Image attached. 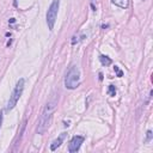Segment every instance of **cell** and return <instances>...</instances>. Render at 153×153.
<instances>
[{
	"instance_id": "obj_10",
	"label": "cell",
	"mask_w": 153,
	"mask_h": 153,
	"mask_svg": "<svg viewBox=\"0 0 153 153\" xmlns=\"http://www.w3.org/2000/svg\"><path fill=\"white\" fill-rule=\"evenodd\" d=\"M115 71L117 72V77H122V75H123V73H122V72L118 70V67H117V66H115Z\"/></svg>"
},
{
	"instance_id": "obj_2",
	"label": "cell",
	"mask_w": 153,
	"mask_h": 153,
	"mask_svg": "<svg viewBox=\"0 0 153 153\" xmlns=\"http://www.w3.org/2000/svg\"><path fill=\"white\" fill-rule=\"evenodd\" d=\"M24 85H25V80H24L23 78L17 81V84H16L13 91H12V94H11V96H10V99H9V102H7V105H6V110H7V111L12 110V109L17 105V103H18L20 96L23 95Z\"/></svg>"
},
{
	"instance_id": "obj_7",
	"label": "cell",
	"mask_w": 153,
	"mask_h": 153,
	"mask_svg": "<svg viewBox=\"0 0 153 153\" xmlns=\"http://www.w3.org/2000/svg\"><path fill=\"white\" fill-rule=\"evenodd\" d=\"M111 3L121 9H127L128 7V0H111Z\"/></svg>"
},
{
	"instance_id": "obj_5",
	"label": "cell",
	"mask_w": 153,
	"mask_h": 153,
	"mask_svg": "<svg viewBox=\"0 0 153 153\" xmlns=\"http://www.w3.org/2000/svg\"><path fill=\"white\" fill-rule=\"evenodd\" d=\"M83 142H84V136H80V135H75V136H73V139H72V140H71V142H70L68 151H70L71 153L78 152Z\"/></svg>"
},
{
	"instance_id": "obj_11",
	"label": "cell",
	"mask_w": 153,
	"mask_h": 153,
	"mask_svg": "<svg viewBox=\"0 0 153 153\" xmlns=\"http://www.w3.org/2000/svg\"><path fill=\"white\" fill-rule=\"evenodd\" d=\"M151 139H152V132H151V131H148V132H147V139H146V141L148 142Z\"/></svg>"
},
{
	"instance_id": "obj_1",
	"label": "cell",
	"mask_w": 153,
	"mask_h": 153,
	"mask_svg": "<svg viewBox=\"0 0 153 153\" xmlns=\"http://www.w3.org/2000/svg\"><path fill=\"white\" fill-rule=\"evenodd\" d=\"M57 107V96L53 95L50 97V99L47 102V104L44 105L41 116L38 118V123H37V133L38 134H43L50 126V122L53 118V115L56 110Z\"/></svg>"
},
{
	"instance_id": "obj_8",
	"label": "cell",
	"mask_w": 153,
	"mask_h": 153,
	"mask_svg": "<svg viewBox=\"0 0 153 153\" xmlns=\"http://www.w3.org/2000/svg\"><path fill=\"white\" fill-rule=\"evenodd\" d=\"M99 60H101V62H102V65L103 66H109V65H111V62H112V61H111V59L110 57H108V56H105V55H101L99 56Z\"/></svg>"
},
{
	"instance_id": "obj_6",
	"label": "cell",
	"mask_w": 153,
	"mask_h": 153,
	"mask_svg": "<svg viewBox=\"0 0 153 153\" xmlns=\"http://www.w3.org/2000/svg\"><path fill=\"white\" fill-rule=\"evenodd\" d=\"M65 138H66V133H62V134H61L56 140H54V141H53V144L50 145V149H51V151H55L57 147H60Z\"/></svg>"
},
{
	"instance_id": "obj_4",
	"label": "cell",
	"mask_w": 153,
	"mask_h": 153,
	"mask_svg": "<svg viewBox=\"0 0 153 153\" xmlns=\"http://www.w3.org/2000/svg\"><path fill=\"white\" fill-rule=\"evenodd\" d=\"M59 6H60V0H53L48 11H47V24H48L49 30L54 29L56 17H57V12H59Z\"/></svg>"
},
{
	"instance_id": "obj_9",
	"label": "cell",
	"mask_w": 153,
	"mask_h": 153,
	"mask_svg": "<svg viewBox=\"0 0 153 153\" xmlns=\"http://www.w3.org/2000/svg\"><path fill=\"white\" fill-rule=\"evenodd\" d=\"M108 92H109V95H110V96H115V95H116V88H115V86H114V85H110V86H109Z\"/></svg>"
},
{
	"instance_id": "obj_3",
	"label": "cell",
	"mask_w": 153,
	"mask_h": 153,
	"mask_svg": "<svg viewBox=\"0 0 153 153\" xmlns=\"http://www.w3.org/2000/svg\"><path fill=\"white\" fill-rule=\"evenodd\" d=\"M80 84V72L77 66H72L65 77V86L70 90H74Z\"/></svg>"
},
{
	"instance_id": "obj_12",
	"label": "cell",
	"mask_w": 153,
	"mask_h": 153,
	"mask_svg": "<svg viewBox=\"0 0 153 153\" xmlns=\"http://www.w3.org/2000/svg\"><path fill=\"white\" fill-rule=\"evenodd\" d=\"M1 123H3V111H0V128H1Z\"/></svg>"
}]
</instances>
